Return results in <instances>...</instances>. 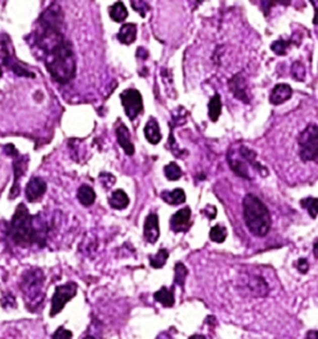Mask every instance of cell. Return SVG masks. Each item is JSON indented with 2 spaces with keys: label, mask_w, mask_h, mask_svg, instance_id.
I'll return each mask as SVG.
<instances>
[{
  "label": "cell",
  "mask_w": 318,
  "mask_h": 339,
  "mask_svg": "<svg viewBox=\"0 0 318 339\" xmlns=\"http://www.w3.org/2000/svg\"><path fill=\"white\" fill-rule=\"evenodd\" d=\"M313 254H314V256L318 258V241L314 244V246H313Z\"/></svg>",
  "instance_id": "cell-37"
},
{
  "label": "cell",
  "mask_w": 318,
  "mask_h": 339,
  "mask_svg": "<svg viewBox=\"0 0 318 339\" xmlns=\"http://www.w3.org/2000/svg\"><path fill=\"white\" fill-rule=\"evenodd\" d=\"M144 136L150 144H158L162 139L161 129L154 118H150L144 127Z\"/></svg>",
  "instance_id": "cell-15"
},
{
  "label": "cell",
  "mask_w": 318,
  "mask_h": 339,
  "mask_svg": "<svg viewBox=\"0 0 318 339\" xmlns=\"http://www.w3.org/2000/svg\"><path fill=\"white\" fill-rule=\"evenodd\" d=\"M244 219L250 233L255 236H265L270 231L271 216L269 209L257 196L249 194L245 196Z\"/></svg>",
  "instance_id": "cell-3"
},
{
  "label": "cell",
  "mask_w": 318,
  "mask_h": 339,
  "mask_svg": "<svg viewBox=\"0 0 318 339\" xmlns=\"http://www.w3.org/2000/svg\"><path fill=\"white\" fill-rule=\"evenodd\" d=\"M44 56L45 66L54 80L60 83H67L74 79L76 72V61L70 41L64 40L52 50L44 53Z\"/></svg>",
  "instance_id": "cell-1"
},
{
  "label": "cell",
  "mask_w": 318,
  "mask_h": 339,
  "mask_svg": "<svg viewBox=\"0 0 318 339\" xmlns=\"http://www.w3.org/2000/svg\"><path fill=\"white\" fill-rule=\"evenodd\" d=\"M76 293H77V285L75 284V282H67V284L56 287L52 301H51L50 316L54 317L58 313H60V312L64 309L65 305H66L69 301H71L72 298L76 296Z\"/></svg>",
  "instance_id": "cell-6"
},
{
  "label": "cell",
  "mask_w": 318,
  "mask_h": 339,
  "mask_svg": "<svg viewBox=\"0 0 318 339\" xmlns=\"http://www.w3.org/2000/svg\"><path fill=\"white\" fill-rule=\"evenodd\" d=\"M174 282L177 285H179V286H184V282H185V278H187V274H188V270L187 267H185L183 263L178 262L177 265H175V270H174Z\"/></svg>",
  "instance_id": "cell-27"
},
{
  "label": "cell",
  "mask_w": 318,
  "mask_h": 339,
  "mask_svg": "<svg viewBox=\"0 0 318 339\" xmlns=\"http://www.w3.org/2000/svg\"><path fill=\"white\" fill-rule=\"evenodd\" d=\"M137 37V26L134 24L128 23L122 25V28L120 29V32L117 35V39L120 40L122 44L131 45L132 42H134Z\"/></svg>",
  "instance_id": "cell-16"
},
{
  "label": "cell",
  "mask_w": 318,
  "mask_h": 339,
  "mask_svg": "<svg viewBox=\"0 0 318 339\" xmlns=\"http://www.w3.org/2000/svg\"><path fill=\"white\" fill-rule=\"evenodd\" d=\"M228 160H229V164H230L231 169H233L234 172H235L236 174L240 177H244V178H250L249 177V172H247V168L246 165L244 164V161L236 159V158H234L233 155L229 153L228 155Z\"/></svg>",
  "instance_id": "cell-23"
},
{
  "label": "cell",
  "mask_w": 318,
  "mask_h": 339,
  "mask_svg": "<svg viewBox=\"0 0 318 339\" xmlns=\"http://www.w3.org/2000/svg\"><path fill=\"white\" fill-rule=\"evenodd\" d=\"M296 266H297V270L300 271L301 273H306L309 268V265L308 262H307L306 258H300V260L297 261V263H296Z\"/></svg>",
  "instance_id": "cell-34"
},
{
  "label": "cell",
  "mask_w": 318,
  "mask_h": 339,
  "mask_svg": "<svg viewBox=\"0 0 318 339\" xmlns=\"http://www.w3.org/2000/svg\"><path fill=\"white\" fill-rule=\"evenodd\" d=\"M116 134H117V141L120 143L122 149L125 150V153L127 155H133L134 154V145L131 142V136H129L128 128L126 127L125 125H120L118 126L117 131H116Z\"/></svg>",
  "instance_id": "cell-14"
},
{
  "label": "cell",
  "mask_w": 318,
  "mask_h": 339,
  "mask_svg": "<svg viewBox=\"0 0 318 339\" xmlns=\"http://www.w3.org/2000/svg\"><path fill=\"white\" fill-rule=\"evenodd\" d=\"M110 16H111L112 20H115L116 23H123L128 16V12L126 9L125 4L122 2L115 3L110 8Z\"/></svg>",
  "instance_id": "cell-21"
},
{
  "label": "cell",
  "mask_w": 318,
  "mask_h": 339,
  "mask_svg": "<svg viewBox=\"0 0 318 339\" xmlns=\"http://www.w3.org/2000/svg\"><path fill=\"white\" fill-rule=\"evenodd\" d=\"M154 300L158 301L167 308H171L174 305V293L173 291L167 289V287H162L161 290L154 293Z\"/></svg>",
  "instance_id": "cell-20"
},
{
  "label": "cell",
  "mask_w": 318,
  "mask_h": 339,
  "mask_svg": "<svg viewBox=\"0 0 318 339\" xmlns=\"http://www.w3.org/2000/svg\"><path fill=\"white\" fill-rule=\"evenodd\" d=\"M306 339H318V330H308Z\"/></svg>",
  "instance_id": "cell-35"
},
{
  "label": "cell",
  "mask_w": 318,
  "mask_h": 339,
  "mask_svg": "<svg viewBox=\"0 0 318 339\" xmlns=\"http://www.w3.org/2000/svg\"><path fill=\"white\" fill-rule=\"evenodd\" d=\"M0 339H28L18 328H8L2 335Z\"/></svg>",
  "instance_id": "cell-29"
},
{
  "label": "cell",
  "mask_w": 318,
  "mask_h": 339,
  "mask_svg": "<svg viewBox=\"0 0 318 339\" xmlns=\"http://www.w3.org/2000/svg\"><path fill=\"white\" fill-rule=\"evenodd\" d=\"M52 339H72V333L64 327H59L58 330L54 333Z\"/></svg>",
  "instance_id": "cell-32"
},
{
  "label": "cell",
  "mask_w": 318,
  "mask_h": 339,
  "mask_svg": "<svg viewBox=\"0 0 318 339\" xmlns=\"http://www.w3.org/2000/svg\"><path fill=\"white\" fill-rule=\"evenodd\" d=\"M291 96H292V88L285 83H280V85L275 86V88L272 90L270 102L272 104H281L290 99Z\"/></svg>",
  "instance_id": "cell-13"
},
{
  "label": "cell",
  "mask_w": 318,
  "mask_h": 339,
  "mask_svg": "<svg viewBox=\"0 0 318 339\" xmlns=\"http://www.w3.org/2000/svg\"><path fill=\"white\" fill-rule=\"evenodd\" d=\"M300 157L304 161L318 159V127L314 125L303 129L298 137Z\"/></svg>",
  "instance_id": "cell-5"
},
{
  "label": "cell",
  "mask_w": 318,
  "mask_h": 339,
  "mask_svg": "<svg viewBox=\"0 0 318 339\" xmlns=\"http://www.w3.org/2000/svg\"><path fill=\"white\" fill-rule=\"evenodd\" d=\"M77 199L80 200V203L85 206H90L95 203L96 200V194L95 190L87 184L81 185L77 190Z\"/></svg>",
  "instance_id": "cell-18"
},
{
  "label": "cell",
  "mask_w": 318,
  "mask_h": 339,
  "mask_svg": "<svg viewBox=\"0 0 318 339\" xmlns=\"http://www.w3.org/2000/svg\"><path fill=\"white\" fill-rule=\"evenodd\" d=\"M169 254L166 249H161L154 256H150L149 261H150V266L153 268H162L164 265H166L167 260H168Z\"/></svg>",
  "instance_id": "cell-24"
},
{
  "label": "cell",
  "mask_w": 318,
  "mask_h": 339,
  "mask_svg": "<svg viewBox=\"0 0 318 339\" xmlns=\"http://www.w3.org/2000/svg\"><path fill=\"white\" fill-rule=\"evenodd\" d=\"M220 113H222V99L220 96L214 95L209 102V117L213 122H217L218 118H219Z\"/></svg>",
  "instance_id": "cell-22"
},
{
  "label": "cell",
  "mask_w": 318,
  "mask_h": 339,
  "mask_svg": "<svg viewBox=\"0 0 318 339\" xmlns=\"http://www.w3.org/2000/svg\"><path fill=\"white\" fill-rule=\"evenodd\" d=\"M239 289L251 297L263 298L269 295V285L262 277L254 276V274H246L244 278H240Z\"/></svg>",
  "instance_id": "cell-7"
},
{
  "label": "cell",
  "mask_w": 318,
  "mask_h": 339,
  "mask_svg": "<svg viewBox=\"0 0 318 339\" xmlns=\"http://www.w3.org/2000/svg\"><path fill=\"white\" fill-rule=\"evenodd\" d=\"M155 339H174V338L169 334V332H163V333H161V334H159Z\"/></svg>",
  "instance_id": "cell-36"
},
{
  "label": "cell",
  "mask_w": 318,
  "mask_h": 339,
  "mask_svg": "<svg viewBox=\"0 0 318 339\" xmlns=\"http://www.w3.org/2000/svg\"><path fill=\"white\" fill-rule=\"evenodd\" d=\"M110 205L111 208L116 210H123L128 206L129 204V198L123 190L118 189L116 192L112 193V195L110 196Z\"/></svg>",
  "instance_id": "cell-17"
},
{
  "label": "cell",
  "mask_w": 318,
  "mask_h": 339,
  "mask_svg": "<svg viewBox=\"0 0 318 339\" xmlns=\"http://www.w3.org/2000/svg\"><path fill=\"white\" fill-rule=\"evenodd\" d=\"M83 339H96L95 337H91V335H87V337H85Z\"/></svg>",
  "instance_id": "cell-39"
},
{
  "label": "cell",
  "mask_w": 318,
  "mask_h": 339,
  "mask_svg": "<svg viewBox=\"0 0 318 339\" xmlns=\"http://www.w3.org/2000/svg\"><path fill=\"white\" fill-rule=\"evenodd\" d=\"M46 192V182L40 177H32L25 188V195L28 201L35 203Z\"/></svg>",
  "instance_id": "cell-9"
},
{
  "label": "cell",
  "mask_w": 318,
  "mask_h": 339,
  "mask_svg": "<svg viewBox=\"0 0 318 339\" xmlns=\"http://www.w3.org/2000/svg\"><path fill=\"white\" fill-rule=\"evenodd\" d=\"M162 199L166 203L171 204V205H179V204L185 201V193L183 189H174L171 192H163L161 194Z\"/></svg>",
  "instance_id": "cell-19"
},
{
  "label": "cell",
  "mask_w": 318,
  "mask_h": 339,
  "mask_svg": "<svg viewBox=\"0 0 318 339\" xmlns=\"http://www.w3.org/2000/svg\"><path fill=\"white\" fill-rule=\"evenodd\" d=\"M144 239L149 244H155L159 238V219L158 215L152 212L145 217L144 228H143Z\"/></svg>",
  "instance_id": "cell-10"
},
{
  "label": "cell",
  "mask_w": 318,
  "mask_h": 339,
  "mask_svg": "<svg viewBox=\"0 0 318 339\" xmlns=\"http://www.w3.org/2000/svg\"><path fill=\"white\" fill-rule=\"evenodd\" d=\"M44 281L45 276L40 268H31L21 277L20 290L30 311H35L44 301Z\"/></svg>",
  "instance_id": "cell-4"
},
{
  "label": "cell",
  "mask_w": 318,
  "mask_h": 339,
  "mask_svg": "<svg viewBox=\"0 0 318 339\" xmlns=\"http://www.w3.org/2000/svg\"><path fill=\"white\" fill-rule=\"evenodd\" d=\"M190 209L184 208L180 209L179 211H177L172 216L171 219V226L174 231L179 233V231H185L189 226V220H190Z\"/></svg>",
  "instance_id": "cell-11"
},
{
  "label": "cell",
  "mask_w": 318,
  "mask_h": 339,
  "mask_svg": "<svg viewBox=\"0 0 318 339\" xmlns=\"http://www.w3.org/2000/svg\"><path fill=\"white\" fill-rule=\"evenodd\" d=\"M292 75L296 80L298 81H303L304 79V67L302 66V64L296 61L292 66Z\"/></svg>",
  "instance_id": "cell-31"
},
{
  "label": "cell",
  "mask_w": 318,
  "mask_h": 339,
  "mask_svg": "<svg viewBox=\"0 0 318 339\" xmlns=\"http://www.w3.org/2000/svg\"><path fill=\"white\" fill-rule=\"evenodd\" d=\"M301 205L303 206L304 209L308 211V214L311 215L312 217H317L318 215V199L316 198H308V199H303L301 201Z\"/></svg>",
  "instance_id": "cell-28"
},
{
  "label": "cell",
  "mask_w": 318,
  "mask_h": 339,
  "mask_svg": "<svg viewBox=\"0 0 318 339\" xmlns=\"http://www.w3.org/2000/svg\"><path fill=\"white\" fill-rule=\"evenodd\" d=\"M34 220L35 216H31L28 208L24 204H19L10 222V235L15 244L28 246L44 241V231L35 226Z\"/></svg>",
  "instance_id": "cell-2"
},
{
  "label": "cell",
  "mask_w": 318,
  "mask_h": 339,
  "mask_svg": "<svg viewBox=\"0 0 318 339\" xmlns=\"http://www.w3.org/2000/svg\"><path fill=\"white\" fill-rule=\"evenodd\" d=\"M3 75V71H2V67H0V76H2Z\"/></svg>",
  "instance_id": "cell-40"
},
{
  "label": "cell",
  "mask_w": 318,
  "mask_h": 339,
  "mask_svg": "<svg viewBox=\"0 0 318 339\" xmlns=\"http://www.w3.org/2000/svg\"><path fill=\"white\" fill-rule=\"evenodd\" d=\"M226 235H228L226 229L222 225H215L210 230V239H211V241L218 242V244H222V242L225 241Z\"/></svg>",
  "instance_id": "cell-26"
},
{
  "label": "cell",
  "mask_w": 318,
  "mask_h": 339,
  "mask_svg": "<svg viewBox=\"0 0 318 339\" xmlns=\"http://www.w3.org/2000/svg\"><path fill=\"white\" fill-rule=\"evenodd\" d=\"M189 339H205L204 335H200V334H195V335H191Z\"/></svg>",
  "instance_id": "cell-38"
},
{
  "label": "cell",
  "mask_w": 318,
  "mask_h": 339,
  "mask_svg": "<svg viewBox=\"0 0 318 339\" xmlns=\"http://www.w3.org/2000/svg\"><path fill=\"white\" fill-rule=\"evenodd\" d=\"M164 174H166L167 179L178 180L180 177H182L183 172L177 163L172 161V163H169L168 165H166V168H164Z\"/></svg>",
  "instance_id": "cell-25"
},
{
  "label": "cell",
  "mask_w": 318,
  "mask_h": 339,
  "mask_svg": "<svg viewBox=\"0 0 318 339\" xmlns=\"http://www.w3.org/2000/svg\"><path fill=\"white\" fill-rule=\"evenodd\" d=\"M132 7H133L134 10H137V12L141 14V16H145V14H147V10L149 9L147 3H144V2H132Z\"/></svg>",
  "instance_id": "cell-33"
},
{
  "label": "cell",
  "mask_w": 318,
  "mask_h": 339,
  "mask_svg": "<svg viewBox=\"0 0 318 339\" xmlns=\"http://www.w3.org/2000/svg\"><path fill=\"white\" fill-rule=\"evenodd\" d=\"M229 86H230L231 92L234 93V96H235L236 98L241 99V101H244L245 103H249L246 82H245L244 77H242L241 75H236L234 79H231L230 82H229Z\"/></svg>",
  "instance_id": "cell-12"
},
{
  "label": "cell",
  "mask_w": 318,
  "mask_h": 339,
  "mask_svg": "<svg viewBox=\"0 0 318 339\" xmlns=\"http://www.w3.org/2000/svg\"><path fill=\"white\" fill-rule=\"evenodd\" d=\"M287 46L288 44L286 41H284V40H277V41H275L274 44L271 45V50L274 51L275 53H277V55H285V53H286Z\"/></svg>",
  "instance_id": "cell-30"
},
{
  "label": "cell",
  "mask_w": 318,
  "mask_h": 339,
  "mask_svg": "<svg viewBox=\"0 0 318 339\" xmlns=\"http://www.w3.org/2000/svg\"><path fill=\"white\" fill-rule=\"evenodd\" d=\"M121 99L125 107V112L129 120H134L138 117V115L143 111V99H142L141 93L133 88L123 91L121 93Z\"/></svg>",
  "instance_id": "cell-8"
}]
</instances>
